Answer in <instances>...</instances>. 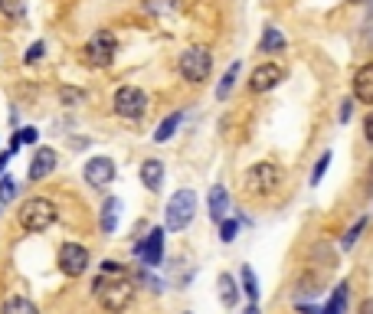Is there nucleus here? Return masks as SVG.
Listing matches in <instances>:
<instances>
[{
    "label": "nucleus",
    "instance_id": "nucleus-1",
    "mask_svg": "<svg viewBox=\"0 0 373 314\" xmlns=\"http://www.w3.org/2000/svg\"><path fill=\"white\" fill-rule=\"evenodd\" d=\"M92 295L98 298V305L105 308L108 314H122V311H128L134 301V285L124 275H115V278L98 275L96 282H92Z\"/></svg>",
    "mask_w": 373,
    "mask_h": 314
},
{
    "label": "nucleus",
    "instance_id": "nucleus-2",
    "mask_svg": "<svg viewBox=\"0 0 373 314\" xmlns=\"http://www.w3.org/2000/svg\"><path fill=\"white\" fill-rule=\"evenodd\" d=\"M282 181H285V171H282L278 164L259 161V164H252V167L246 171L242 187H246V193H252V197H272V193L282 187Z\"/></svg>",
    "mask_w": 373,
    "mask_h": 314
},
{
    "label": "nucleus",
    "instance_id": "nucleus-3",
    "mask_svg": "<svg viewBox=\"0 0 373 314\" xmlns=\"http://www.w3.org/2000/svg\"><path fill=\"white\" fill-rule=\"evenodd\" d=\"M17 219L27 233H46L59 219V209H56V203L46 200V197H30V200H23Z\"/></svg>",
    "mask_w": 373,
    "mask_h": 314
},
{
    "label": "nucleus",
    "instance_id": "nucleus-4",
    "mask_svg": "<svg viewBox=\"0 0 373 314\" xmlns=\"http://www.w3.org/2000/svg\"><path fill=\"white\" fill-rule=\"evenodd\" d=\"M177 72H181L183 82L190 86H200L213 76V53L207 46H187L177 59Z\"/></svg>",
    "mask_w": 373,
    "mask_h": 314
},
{
    "label": "nucleus",
    "instance_id": "nucleus-5",
    "mask_svg": "<svg viewBox=\"0 0 373 314\" xmlns=\"http://www.w3.org/2000/svg\"><path fill=\"white\" fill-rule=\"evenodd\" d=\"M115 53H118V39L112 30L92 33V39L82 46V59H86V66H92V69H108L115 63Z\"/></svg>",
    "mask_w": 373,
    "mask_h": 314
},
{
    "label": "nucleus",
    "instance_id": "nucleus-6",
    "mask_svg": "<svg viewBox=\"0 0 373 314\" xmlns=\"http://www.w3.org/2000/svg\"><path fill=\"white\" fill-rule=\"evenodd\" d=\"M197 216V193L193 190H177L164 209V229L171 233H181V229L190 226V219Z\"/></svg>",
    "mask_w": 373,
    "mask_h": 314
},
{
    "label": "nucleus",
    "instance_id": "nucleus-7",
    "mask_svg": "<svg viewBox=\"0 0 373 314\" xmlns=\"http://www.w3.org/2000/svg\"><path fill=\"white\" fill-rule=\"evenodd\" d=\"M112 108H115L118 118H128V122H138L148 112V92L138 86H122L115 89L112 96Z\"/></svg>",
    "mask_w": 373,
    "mask_h": 314
},
{
    "label": "nucleus",
    "instance_id": "nucleus-8",
    "mask_svg": "<svg viewBox=\"0 0 373 314\" xmlns=\"http://www.w3.org/2000/svg\"><path fill=\"white\" fill-rule=\"evenodd\" d=\"M92 266V256H89L86 246H79V242H63L59 246V272L66 278H82Z\"/></svg>",
    "mask_w": 373,
    "mask_h": 314
},
{
    "label": "nucleus",
    "instance_id": "nucleus-9",
    "mask_svg": "<svg viewBox=\"0 0 373 314\" xmlns=\"http://www.w3.org/2000/svg\"><path fill=\"white\" fill-rule=\"evenodd\" d=\"M285 76H288L285 66H278V63H262V66H256L249 72V92H252V96H266V92H272L275 86H282Z\"/></svg>",
    "mask_w": 373,
    "mask_h": 314
},
{
    "label": "nucleus",
    "instance_id": "nucleus-10",
    "mask_svg": "<svg viewBox=\"0 0 373 314\" xmlns=\"http://www.w3.org/2000/svg\"><path fill=\"white\" fill-rule=\"evenodd\" d=\"M82 177H86L89 187H108V183L115 181V161L105 157V154H96V157H89L86 161Z\"/></svg>",
    "mask_w": 373,
    "mask_h": 314
},
{
    "label": "nucleus",
    "instance_id": "nucleus-11",
    "mask_svg": "<svg viewBox=\"0 0 373 314\" xmlns=\"http://www.w3.org/2000/svg\"><path fill=\"white\" fill-rule=\"evenodd\" d=\"M134 249L141 252L144 268H157V266H161V259H164V226L148 229V236H144Z\"/></svg>",
    "mask_w": 373,
    "mask_h": 314
},
{
    "label": "nucleus",
    "instance_id": "nucleus-12",
    "mask_svg": "<svg viewBox=\"0 0 373 314\" xmlns=\"http://www.w3.org/2000/svg\"><path fill=\"white\" fill-rule=\"evenodd\" d=\"M56 164H59V154L53 151V148H37V151H33V157H30V167H27V181H30V183H39V181H46L49 174L56 171Z\"/></svg>",
    "mask_w": 373,
    "mask_h": 314
},
{
    "label": "nucleus",
    "instance_id": "nucleus-13",
    "mask_svg": "<svg viewBox=\"0 0 373 314\" xmlns=\"http://www.w3.org/2000/svg\"><path fill=\"white\" fill-rule=\"evenodd\" d=\"M351 86H354V98L360 105H373V63H364V66L354 72L351 79Z\"/></svg>",
    "mask_w": 373,
    "mask_h": 314
},
{
    "label": "nucleus",
    "instance_id": "nucleus-14",
    "mask_svg": "<svg viewBox=\"0 0 373 314\" xmlns=\"http://www.w3.org/2000/svg\"><path fill=\"white\" fill-rule=\"evenodd\" d=\"M207 207H210V219H213V223H220V219H226V213H230V190H226L223 183L210 187Z\"/></svg>",
    "mask_w": 373,
    "mask_h": 314
},
{
    "label": "nucleus",
    "instance_id": "nucleus-15",
    "mask_svg": "<svg viewBox=\"0 0 373 314\" xmlns=\"http://www.w3.org/2000/svg\"><path fill=\"white\" fill-rule=\"evenodd\" d=\"M285 46H288V39H285V33H282L278 27H266V30H262V39H259V53H262V56L285 53Z\"/></svg>",
    "mask_w": 373,
    "mask_h": 314
},
{
    "label": "nucleus",
    "instance_id": "nucleus-16",
    "mask_svg": "<svg viewBox=\"0 0 373 314\" xmlns=\"http://www.w3.org/2000/svg\"><path fill=\"white\" fill-rule=\"evenodd\" d=\"M118 216H122V200H118V197H108V200L102 203V219H98V226H102L105 236H112L118 229Z\"/></svg>",
    "mask_w": 373,
    "mask_h": 314
},
{
    "label": "nucleus",
    "instance_id": "nucleus-17",
    "mask_svg": "<svg viewBox=\"0 0 373 314\" xmlns=\"http://www.w3.org/2000/svg\"><path fill=\"white\" fill-rule=\"evenodd\" d=\"M141 183L148 187L151 193L161 190V183H164V164L157 161V157H151V161H144L141 164Z\"/></svg>",
    "mask_w": 373,
    "mask_h": 314
},
{
    "label": "nucleus",
    "instance_id": "nucleus-18",
    "mask_svg": "<svg viewBox=\"0 0 373 314\" xmlns=\"http://www.w3.org/2000/svg\"><path fill=\"white\" fill-rule=\"evenodd\" d=\"M0 314H39V308L23 295H7L0 305Z\"/></svg>",
    "mask_w": 373,
    "mask_h": 314
},
{
    "label": "nucleus",
    "instance_id": "nucleus-19",
    "mask_svg": "<svg viewBox=\"0 0 373 314\" xmlns=\"http://www.w3.org/2000/svg\"><path fill=\"white\" fill-rule=\"evenodd\" d=\"M216 288H220V301L226 308H233L236 301H240V285H236V278H233V275H226V272H223V275L216 278Z\"/></svg>",
    "mask_w": 373,
    "mask_h": 314
},
{
    "label": "nucleus",
    "instance_id": "nucleus-20",
    "mask_svg": "<svg viewBox=\"0 0 373 314\" xmlns=\"http://www.w3.org/2000/svg\"><path fill=\"white\" fill-rule=\"evenodd\" d=\"M183 0H141L144 13H151V17H171L181 10Z\"/></svg>",
    "mask_w": 373,
    "mask_h": 314
},
{
    "label": "nucleus",
    "instance_id": "nucleus-21",
    "mask_svg": "<svg viewBox=\"0 0 373 314\" xmlns=\"http://www.w3.org/2000/svg\"><path fill=\"white\" fill-rule=\"evenodd\" d=\"M181 122H183V112H174V115H167L161 124H157V131H154V141L157 144H164V141H171L174 134H177V128H181Z\"/></svg>",
    "mask_w": 373,
    "mask_h": 314
},
{
    "label": "nucleus",
    "instance_id": "nucleus-22",
    "mask_svg": "<svg viewBox=\"0 0 373 314\" xmlns=\"http://www.w3.org/2000/svg\"><path fill=\"white\" fill-rule=\"evenodd\" d=\"M240 292L249 298V301H259V278L249 266L240 268Z\"/></svg>",
    "mask_w": 373,
    "mask_h": 314
},
{
    "label": "nucleus",
    "instance_id": "nucleus-23",
    "mask_svg": "<svg viewBox=\"0 0 373 314\" xmlns=\"http://www.w3.org/2000/svg\"><path fill=\"white\" fill-rule=\"evenodd\" d=\"M240 63H233L230 69H226V76L220 79V82H216V98H220V102H226V98H230V92H233V86H236V79H240Z\"/></svg>",
    "mask_w": 373,
    "mask_h": 314
},
{
    "label": "nucleus",
    "instance_id": "nucleus-24",
    "mask_svg": "<svg viewBox=\"0 0 373 314\" xmlns=\"http://www.w3.org/2000/svg\"><path fill=\"white\" fill-rule=\"evenodd\" d=\"M86 102V92L76 86H63L59 89V105H66V108H76V105Z\"/></svg>",
    "mask_w": 373,
    "mask_h": 314
},
{
    "label": "nucleus",
    "instance_id": "nucleus-25",
    "mask_svg": "<svg viewBox=\"0 0 373 314\" xmlns=\"http://www.w3.org/2000/svg\"><path fill=\"white\" fill-rule=\"evenodd\" d=\"M0 13L7 20H23L27 13V0H0Z\"/></svg>",
    "mask_w": 373,
    "mask_h": 314
},
{
    "label": "nucleus",
    "instance_id": "nucleus-26",
    "mask_svg": "<svg viewBox=\"0 0 373 314\" xmlns=\"http://www.w3.org/2000/svg\"><path fill=\"white\" fill-rule=\"evenodd\" d=\"M20 193V183L13 181V177H0V207H7V203L17 200Z\"/></svg>",
    "mask_w": 373,
    "mask_h": 314
},
{
    "label": "nucleus",
    "instance_id": "nucleus-27",
    "mask_svg": "<svg viewBox=\"0 0 373 314\" xmlns=\"http://www.w3.org/2000/svg\"><path fill=\"white\" fill-rule=\"evenodd\" d=\"M327 167H331V151H325L321 157H318L315 171H311V187H318V183H321V177L327 174Z\"/></svg>",
    "mask_w": 373,
    "mask_h": 314
},
{
    "label": "nucleus",
    "instance_id": "nucleus-28",
    "mask_svg": "<svg viewBox=\"0 0 373 314\" xmlns=\"http://www.w3.org/2000/svg\"><path fill=\"white\" fill-rule=\"evenodd\" d=\"M236 233H240V219H220V239L223 242H233L236 239Z\"/></svg>",
    "mask_w": 373,
    "mask_h": 314
},
{
    "label": "nucleus",
    "instance_id": "nucleus-29",
    "mask_svg": "<svg viewBox=\"0 0 373 314\" xmlns=\"http://www.w3.org/2000/svg\"><path fill=\"white\" fill-rule=\"evenodd\" d=\"M43 56H46V43H43V39H37V43L23 53V63H27V66H33V63H39Z\"/></svg>",
    "mask_w": 373,
    "mask_h": 314
},
{
    "label": "nucleus",
    "instance_id": "nucleus-30",
    "mask_svg": "<svg viewBox=\"0 0 373 314\" xmlns=\"http://www.w3.org/2000/svg\"><path fill=\"white\" fill-rule=\"evenodd\" d=\"M13 138H17V141H20V148H23V144H37V141H39V131L33 128V124H27V128H20V131H13Z\"/></svg>",
    "mask_w": 373,
    "mask_h": 314
},
{
    "label": "nucleus",
    "instance_id": "nucleus-31",
    "mask_svg": "<svg viewBox=\"0 0 373 314\" xmlns=\"http://www.w3.org/2000/svg\"><path fill=\"white\" fill-rule=\"evenodd\" d=\"M364 226H367V219H357L354 226L347 229V236H344V249H354V242L360 239V233H364Z\"/></svg>",
    "mask_w": 373,
    "mask_h": 314
},
{
    "label": "nucleus",
    "instance_id": "nucleus-32",
    "mask_svg": "<svg viewBox=\"0 0 373 314\" xmlns=\"http://www.w3.org/2000/svg\"><path fill=\"white\" fill-rule=\"evenodd\" d=\"M102 275H124V266L115 262V259H105V262H102Z\"/></svg>",
    "mask_w": 373,
    "mask_h": 314
},
{
    "label": "nucleus",
    "instance_id": "nucleus-33",
    "mask_svg": "<svg viewBox=\"0 0 373 314\" xmlns=\"http://www.w3.org/2000/svg\"><path fill=\"white\" fill-rule=\"evenodd\" d=\"M351 115H354V98H344V102H341V115H337V118H341V122H351Z\"/></svg>",
    "mask_w": 373,
    "mask_h": 314
},
{
    "label": "nucleus",
    "instance_id": "nucleus-34",
    "mask_svg": "<svg viewBox=\"0 0 373 314\" xmlns=\"http://www.w3.org/2000/svg\"><path fill=\"white\" fill-rule=\"evenodd\" d=\"M364 138H367V144H373V112L364 118Z\"/></svg>",
    "mask_w": 373,
    "mask_h": 314
},
{
    "label": "nucleus",
    "instance_id": "nucleus-35",
    "mask_svg": "<svg viewBox=\"0 0 373 314\" xmlns=\"http://www.w3.org/2000/svg\"><path fill=\"white\" fill-rule=\"evenodd\" d=\"M357 314H373V298H364L360 308H357Z\"/></svg>",
    "mask_w": 373,
    "mask_h": 314
},
{
    "label": "nucleus",
    "instance_id": "nucleus-36",
    "mask_svg": "<svg viewBox=\"0 0 373 314\" xmlns=\"http://www.w3.org/2000/svg\"><path fill=\"white\" fill-rule=\"evenodd\" d=\"M10 157H13V154H10V151H4V154H0V177H4V171H7Z\"/></svg>",
    "mask_w": 373,
    "mask_h": 314
},
{
    "label": "nucleus",
    "instance_id": "nucleus-37",
    "mask_svg": "<svg viewBox=\"0 0 373 314\" xmlns=\"http://www.w3.org/2000/svg\"><path fill=\"white\" fill-rule=\"evenodd\" d=\"M298 311H301V314H321L315 305H301V301H298Z\"/></svg>",
    "mask_w": 373,
    "mask_h": 314
},
{
    "label": "nucleus",
    "instance_id": "nucleus-38",
    "mask_svg": "<svg viewBox=\"0 0 373 314\" xmlns=\"http://www.w3.org/2000/svg\"><path fill=\"white\" fill-rule=\"evenodd\" d=\"M242 314H262V311H259V301H249V308Z\"/></svg>",
    "mask_w": 373,
    "mask_h": 314
},
{
    "label": "nucleus",
    "instance_id": "nucleus-39",
    "mask_svg": "<svg viewBox=\"0 0 373 314\" xmlns=\"http://www.w3.org/2000/svg\"><path fill=\"white\" fill-rule=\"evenodd\" d=\"M351 4H370V0H351Z\"/></svg>",
    "mask_w": 373,
    "mask_h": 314
},
{
    "label": "nucleus",
    "instance_id": "nucleus-40",
    "mask_svg": "<svg viewBox=\"0 0 373 314\" xmlns=\"http://www.w3.org/2000/svg\"><path fill=\"white\" fill-rule=\"evenodd\" d=\"M183 314H190V311H183Z\"/></svg>",
    "mask_w": 373,
    "mask_h": 314
}]
</instances>
